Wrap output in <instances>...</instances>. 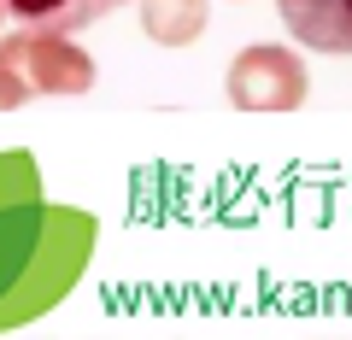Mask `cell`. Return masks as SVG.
Listing matches in <instances>:
<instances>
[{
	"label": "cell",
	"mask_w": 352,
	"mask_h": 340,
	"mask_svg": "<svg viewBox=\"0 0 352 340\" xmlns=\"http://www.w3.org/2000/svg\"><path fill=\"white\" fill-rule=\"evenodd\" d=\"M94 89V59L76 47L71 36H47V30H24L0 36V112H18L24 100L41 94H88Z\"/></svg>",
	"instance_id": "cell-1"
},
{
	"label": "cell",
	"mask_w": 352,
	"mask_h": 340,
	"mask_svg": "<svg viewBox=\"0 0 352 340\" xmlns=\"http://www.w3.org/2000/svg\"><path fill=\"white\" fill-rule=\"evenodd\" d=\"M223 94L235 112H258V117H276V112H300L305 100V65L294 47H276V41H252L229 59L223 71Z\"/></svg>",
	"instance_id": "cell-2"
},
{
	"label": "cell",
	"mask_w": 352,
	"mask_h": 340,
	"mask_svg": "<svg viewBox=\"0 0 352 340\" xmlns=\"http://www.w3.org/2000/svg\"><path fill=\"white\" fill-rule=\"evenodd\" d=\"M276 6L300 47L352 53V0H276Z\"/></svg>",
	"instance_id": "cell-3"
},
{
	"label": "cell",
	"mask_w": 352,
	"mask_h": 340,
	"mask_svg": "<svg viewBox=\"0 0 352 340\" xmlns=\"http://www.w3.org/2000/svg\"><path fill=\"white\" fill-rule=\"evenodd\" d=\"M118 6L129 0H6V18H18L24 30H47V36H76Z\"/></svg>",
	"instance_id": "cell-4"
},
{
	"label": "cell",
	"mask_w": 352,
	"mask_h": 340,
	"mask_svg": "<svg viewBox=\"0 0 352 340\" xmlns=\"http://www.w3.org/2000/svg\"><path fill=\"white\" fill-rule=\"evenodd\" d=\"M141 30L159 47H188L206 30V0H141Z\"/></svg>",
	"instance_id": "cell-5"
},
{
	"label": "cell",
	"mask_w": 352,
	"mask_h": 340,
	"mask_svg": "<svg viewBox=\"0 0 352 340\" xmlns=\"http://www.w3.org/2000/svg\"><path fill=\"white\" fill-rule=\"evenodd\" d=\"M0 18H6V0H0Z\"/></svg>",
	"instance_id": "cell-6"
}]
</instances>
